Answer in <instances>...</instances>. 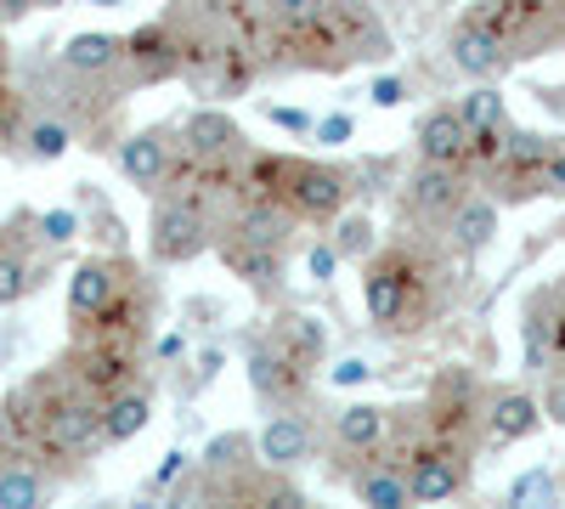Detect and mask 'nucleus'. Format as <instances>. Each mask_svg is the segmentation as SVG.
<instances>
[{"label":"nucleus","mask_w":565,"mask_h":509,"mask_svg":"<svg viewBox=\"0 0 565 509\" xmlns=\"http://www.w3.org/2000/svg\"><path fill=\"white\" fill-rule=\"evenodd\" d=\"M334 436H340L345 447H356V453L380 447V442H385V407H373V402L340 407V413H334Z\"/></svg>","instance_id":"19"},{"label":"nucleus","mask_w":565,"mask_h":509,"mask_svg":"<svg viewBox=\"0 0 565 509\" xmlns=\"http://www.w3.org/2000/svg\"><path fill=\"white\" fill-rule=\"evenodd\" d=\"M367 103H373V108H402V103H407V79L380 74V79L367 85Z\"/></svg>","instance_id":"34"},{"label":"nucleus","mask_w":565,"mask_h":509,"mask_svg":"<svg viewBox=\"0 0 565 509\" xmlns=\"http://www.w3.org/2000/svg\"><path fill=\"white\" fill-rule=\"evenodd\" d=\"M34 442L45 453H90L103 442V407L90 396H63V402H45L40 407V425Z\"/></svg>","instance_id":"2"},{"label":"nucleus","mask_w":565,"mask_h":509,"mask_svg":"<svg viewBox=\"0 0 565 509\" xmlns=\"http://www.w3.org/2000/svg\"><path fill=\"white\" fill-rule=\"evenodd\" d=\"M271 18L289 23V29H306L322 18V0H271Z\"/></svg>","instance_id":"31"},{"label":"nucleus","mask_w":565,"mask_h":509,"mask_svg":"<svg viewBox=\"0 0 565 509\" xmlns=\"http://www.w3.org/2000/svg\"><path fill=\"white\" fill-rule=\"evenodd\" d=\"M119 295V272L108 261H79L74 277H68V317L85 322V317H103Z\"/></svg>","instance_id":"8"},{"label":"nucleus","mask_w":565,"mask_h":509,"mask_svg":"<svg viewBox=\"0 0 565 509\" xmlns=\"http://www.w3.org/2000/svg\"><path fill=\"white\" fill-rule=\"evenodd\" d=\"M543 181L554 193H565V153L559 148H548V159H543Z\"/></svg>","instance_id":"39"},{"label":"nucleus","mask_w":565,"mask_h":509,"mask_svg":"<svg viewBox=\"0 0 565 509\" xmlns=\"http://www.w3.org/2000/svg\"><path fill=\"white\" fill-rule=\"evenodd\" d=\"M407 289H413L407 255H385V261H373L367 284H362L367 317H373V322H385V329H402V317H407Z\"/></svg>","instance_id":"5"},{"label":"nucleus","mask_w":565,"mask_h":509,"mask_svg":"<svg viewBox=\"0 0 565 509\" xmlns=\"http://www.w3.org/2000/svg\"><path fill=\"white\" fill-rule=\"evenodd\" d=\"M543 413H548L554 425H565V374L548 385V396H543Z\"/></svg>","instance_id":"40"},{"label":"nucleus","mask_w":565,"mask_h":509,"mask_svg":"<svg viewBox=\"0 0 565 509\" xmlns=\"http://www.w3.org/2000/svg\"><path fill=\"white\" fill-rule=\"evenodd\" d=\"M23 142H29V159L52 165V159H63V153L74 148V136H68V125H63V119H34V125L23 130Z\"/></svg>","instance_id":"24"},{"label":"nucleus","mask_w":565,"mask_h":509,"mask_svg":"<svg viewBox=\"0 0 565 509\" xmlns=\"http://www.w3.org/2000/svg\"><path fill=\"white\" fill-rule=\"evenodd\" d=\"M311 130L322 148H340V142H351V114H322V119H311Z\"/></svg>","instance_id":"35"},{"label":"nucleus","mask_w":565,"mask_h":509,"mask_svg":"<svg viewBox=\"0 0 565 509\" xmlns=\"http://www.w3.org/2000/svg\"><path fill=\"white\" fill-rule=\"evenodd\" d=\"M469 125L452 114V108H436V114H424V125H418V159H436V165H458L463 153H469Z\"/></svg>","instance_id":"11"},{"label":"nucleus","mask_w":565,"mask_h":509,"mask_svg":"<svg viewBox=\"0 0 565 509\" xmlns=\"http://www.w3.org/2000/svg\"><path fill=\"white\" fill-rule=\"evenodd\" d=\"M40 233H45V244H68L79 233V215L74 210H45L40 215Z\"/></svg>","instance_id":"33"},{"label":"nucleus","mask_w":565,"mask_h":509,"mask_svg":"<svg viewBox=\"0 0 565 509\" xmlns=\"http://www.w3.org/2000/svg\"><path fill=\"white\" fill-rule=\"evenodd\" d=\"M238 238L266 244V250H282V238H289V215H277V210L255 204V210H244V221H238Z\"/></svg>","instance_id":"26"},{"label":"nucleus","mask_w":565,"mask_h":509,"mask_svg":"<svg viewBox=\"0 0 565 509\" xmlns=\"http://www.w3.org/2000/svg\"><path fill=\"white\" fill-rule=\"evenodd\" d=\"M34 7V0H0V18H23Z\"/></svg>","instance_id":"43"},{"label":"nucleus","mask_w":565,"mask_h":509,"mask_svg":"<svg viewBox=\"0 0 565 509\" xmlns=\"http://www.w3.org/2000/svg\"><path fill=\"white\" fill-rule=\"evenodd\" d=\"M537 425H543V407H537L526 391H503V396L487 407V442H492V447H514V442H526Z\"/></svg>","instance_id":"10"},{"label":"nucleus","mask_w":565,"mask_h":509,"mask_svg":"<svg viewBox=\"0 0 565 509\" xmlns=\"http://www.w3.org/2000/svg\"><path fill=\"white\" fill-rule=\"evenodd\" d=\"M402 476H407V498L413 503H441V498L463 492L469 465H463V453H452V447H424Z\"/></svg>","instance_id":"4"},{"label":"nucleus","mask_w":565,"mask_h":509,"mask_svg":"<svg viewBox=\"0 0 565 509\" xmlns=\"http://www.w3.org/2000/svg\"><path fill=\"white\" fill-rule=\"evenodd\" d=\"M215 374H221V351H204L199 357V385H210Z\"/></svg>","instance_id":"41"},{"label":"nucleus","mask_w":565,"mask_h":509,"mask_svg":"<svg viewBox=\"0 0 565 509\" xmlns=\"http://www.w3.org/2000/svg\"><path fill=\"white\" fill-rule=\"evenodd\" d=\"M175 476H186V453H181V447H170V453H164V465L153 470V492H159V487H170Z\"/></svg>","instance_id":"37"},{"label":"nucleus","mask_w":565,"mask_h":509,"mask_svg":"<svg viewBox=\"0 0 565 509\" xmlns=\"http://www.w3.org/2000/svg\"><path fill=\"white\" fill-rule=\"evenodd\" d=\"M164 165H170V153H164L159 130H136V136L119 142V170L136 181V188H153V181L164 176Z\"/></svg>","instance_id":"16"},{"label":"nucleus","mask_w":565,"mask_h":509,"mask_svg":"<svg viewBox=\"0 0 565 509\" xmlns=\"http://www.w3.org/2000/svg\"><path fill=\"white\" fill-rule=\"evenodd\" d=\"M266 119L282 125V130H311V114H300V108H271L266 103Z\"/></svg>","instance_id":"38"},{"label":"nucleus","mask_w":565,"mask_h":509,"mask_svg":"<svg viewBox=\"0 0 565 509\" xmlns=\"http://www.w3.org/2000/svg\"><path fill=\"white\" fill-rule=\"evenodd\" d=\"M271 181H282L289 193V210L306 221H334L345 210V176L328 170V165H306V159H271L266 165Z\"/></svg>","instance_id":"1"},{"label":"nucleus","mask_w":565,"mask_h":509,"mask_svg":"<svg viewBox=\"0 0 565 509\" xmlns=\"http://www.w3.org/2000/svg\"><path fill=\"white\" fill-rule=\"evenodd\" d=\"M85 7H125V0H85Z\"/></svg>","instance_id":"45"},{"label":"nucleus","mask_w":565,"mask_h":509,"mask_svg":"<svg viewBox=\"0 0 565 509\" xmlns=\"http://www.w3.org/2000/svg\"><path fill=\"white\" fill-rule=\"evenodd\" d=\"M244 436H215L210 447H204V470L210 476H221V470H232V465H238V458H244Z\"/></svg>","instance_id":"30"},{"label":"nucleus","mask_w":565,"mask_h":509,"mask_svg":"<svg viewBox=\"0 0 565 509\" xmlns=\"http://www.w3.org/2000/svg\"><path fill=\"white\" fill-rule=\"evenodd\" d=\"M148 250H153V261L159 266H181V261H199L204 250H210V226H204V215L193 210V204H159L153 210V238H148Z\"/></svg>","instance_id":"3"},{"label":"nucleus","mask_w":565,"mask_h":509,"mask_svg":"<svg viewBox=\"0 0 565 509\" xmlns=\"http://www.w3.org/2000/svg\"><path fill=\"white\" fill-rule=\"evenodd\" d=\"M554 498H559V481L543 465H532V470H521V476L509 481V503L514 509H537V503H554Z\"/></svg>","instance_id":"25"},{"label":"nucleus","mask_w":565,"mask_h":509,"mask_svg":"<svg viewBox=\"0 0 565 509\" xmlns=\"http://www.w3.org/2000/svg\"><path fill=\"white\" fill-rule=\"evenodd\" d=\"M498 159H503V165H521V170H543V159H548V136H537V130H503Z\"/></svg>","instance_id":"27"},{"label":"nucleus","mask_w":565,"mask_h":509,"mask_svg":"<svg viewBox=\"0 0 565 509\" xmlns=\"http://www.w3.org/2000/svg\"><path fill=\"white\" fill-rule=\"evenodd\" d=\"M458 119L469 125V136L498 130V125H503V97H498L492 85H476V91H469V97L458 103Z\"/></svg>","instance_id":"23"},{"label":"nucleus","mask_w":565,"mask_h":509,"mask_svg":"<svg viewBox=\"0 0 565 509\" xmlns=\"http://www.w3.org/2000/svg\"><path fill=\"white\" fill-rule=\"evenodd\" d=\"M447 52H452V68L469 74V79H492L503 68V34L481 18H463L447 40Z\"/></svg>","instance_id":"6"},{"label":"nucleus","mask_w":565,"mask_h":509,"mask_svg":"<svg viewBox=\"0 0 565 509\" xmlns=\"http://www.w3.org/2000/svg\"><path fill=\"white\" fill-rule=\"evenodd\" d=\"M238 142H244V130L226 108H199L186 119V148L199 159H226V153H238Z\"/></svg>","instance_id":"12"},{"label":"nucleus","mask_w":565,"mask_h":509,"mask_svg":"<svg viewBox=\"0 0 565 509\" xmlns=\"http://www.w3.org/2000/svg\"><path fill=\"white\" fill-rule=\"evenodd\" d=\"M277 351L295 357V362H322L328 357V329L306 311H289V317H277Z\"/></svg>","instance_id":"18"},{"label":"nucleus","mask_w":565,"mask_h":509,"mask_svg":"<svg viewBox=\"0 0 565 509\" xmlns=\"http://www.w3.org/2000/svg\"><path fill=\"white\" fill-rule=\"evenodd\" d=\"M34 503H45V481L29 465L0 470V509H34Z\"/></svg>","instance_id":"22"},{"label":"nucleus","mask_w":565,"mask_h":509,"mask_svg":"<svg viewBox=\"0 0 565 509\" xmlns=\"http://www.w3.org/2000/svg\"><path fill=\"white\" fill-rule=\"evenodd\" d=\"M249 385H255V396H266V402H295V396H300L295 357H282L277 346H271V351H249Z\"/></svg>","instance_id":"15"},{"label":"nucleus","mask_w":565,"mask_h":509,"mask_svg":"<svg viewBox=\"0 0 565 509\" xmlns=\"http://www.w3.org/2000/svg\"><path fill=\"white\" fill-rule=\"evenodd\" d=\"M367 380H373V362H367V357H340L334 368H328V385H340V391L367 385Z\"/></svg>","instance_id":"32"},{"label":"nucleus","mask_w":565,"mask_h":509,"mask_svg":"<svg viewBox=\"0 0 565 509\" xmlns=\"http://www.w3.org/2000/svg\"><path fill=\"white\" fill-rule=\"evenodd\" d=\"M119 52H125V45H119L114 34L90 29V34H74V40L63 45V63H68L74 74H108V68L119 63Z\"/></svg>","instance_id":"20"},{"label":"nucleus","mask_w":565,"mask_h":509,"mask_svg":"<svg viewBox=\"0 0 565 509\" xmlns=\"http://www.w3.org/2000/svg\"><path fill=\"white\" fill-rule=\"evenodd\" d=\"M255 447H260V458L271 470H295L311 453V425L295 420V413H271V420L260 425V436H255Z\"/></svg>","instance_id":"9"},{"label":"nucleus","mask_w":565,"mask_h":509,"mask_svg":"<svg viewBox=\"0 0 565 509\" xmlns=\"http://www.w3.org/2000/svg\"><path fill=\"white\" fill-rule=\"evenodd\" d=\"M29 289H34V272H29V261H23L18 250H0V306L23 300Z\"/></svg>","instance_id":"29"},{"label":"nucleus","mask_w":565,"mask_h":509,"mask_svg":"<svg viewBox=\"0 0 565 509\" xmlns=\"http://www.w3.org/2000/svg\"><path fill=\"white\" fill-rule=\"evenodd\" d=\"M306 272L317 277V284H334V272H340V250H334V244H311Z\"/></svg>","instance_id":"36"},{"label":"nucleus","mask_w":565,"mask_h":509,"mask_svg":"<svg viewBox=\"0 0 565 509\" xmlns=\"http://www.w3.org/2000/svg\"><path fill=\"white\" fill-rule=\"evenodd\" d=\"M159 357H164V362H170V357H186V335H164V340H159Z\"/></svg>","instance_id":"42"},{"label":"nucleus","mask_w":565,"mask_h":509,"mask_svg":"<svg viewBox=\"0 0 565 509\" xmlns=\"http://www.w3.org/2000/svg\"><path fill=\"white\" fill-rule=\"evenodd\" d=\"M452 250H463V255H481L492 238H498V204H487V199H458L452 210Z\"/></svg>","instance_id":"13"},{"label":"nucleus","mask_w":565,"mask_h":509,"mask_svg":"<svg viewBox=\"0 0 565 509\" xmlns=\"http://www.w3.org/2000/svg\"><path fill=\"white\" fill-rule=\"evenodd\" d=\"M514 7H526V12H543V7H554V0H514Z\"/></svg>","instance_id":"44"},{"label":"nucleus","mask_w":565,"mask_h":509,"mask_svg":"<svg viewBox=\"0 0 565 509\" xmlns=\"http://www.w3.org/2000/svg\"><path fill=\"white\" fill-rule=\"evenodd\" d=\"M356 498L373 503V509H402V503H413V498H407V476H402L396 465L362 470V476H356Z\"/></svg>","instance_id":"21"},{"label":"nucleus","mask_w":565,"mask_h":509,"mask_svg":"<svg viewBox=\"0 0 565 509\" xmlns=\"http://www.w3.org/2000/svg\"><path fill=\"white\" fill-rule=\"evenodd\" d=\"M148 420H153V402H148V391H119L108 407H103V442H136L141 431H148Z\"/></svg>","instance_id":"17"},{"label":"nucleus","mask_w":565,"mask_h":509,"mask_svg":"<svg viewBox=\"0 0 565 509\" xmlns=\"http://www.w3.org/2000/svg\"><path fill=\"white\" fill-rule=\"evenodd\" d=\"M221 261L238 272L249 289H277V284H282V261H277V250H266V244L226 238V244H221Z\"/></svg>","instance_id":"14"},{"label":"nucleus","mask_w":565,"mask_h":509,"mask_svg":"<svg viewBox=\"0 0 565 509\" xmlns=\"http://www.w3.org/2000/svg\"><path fill=\"white\" fill-rule=\"evenodd\" d=\"M334 221L340 226H334V238H328V244L340 250V261H362L373 250V221L367 215H334Z\"/></svg>","instance_id":"28"},{"label":"nucleus","mask_w":565,"mask_h":509,"mask_svg":"<svg viewBox=\"0 0 565 509\" xmlns=\"http://www.w3.org/2000/svg\"><path fill=\"white\" fill-rule=\"evenodd\" d=\"M402 204L413 215H447L458 204V165H436V159H424L413 176H407V193Z\"/></svg>","instance_id":"7"}]
</instances>
